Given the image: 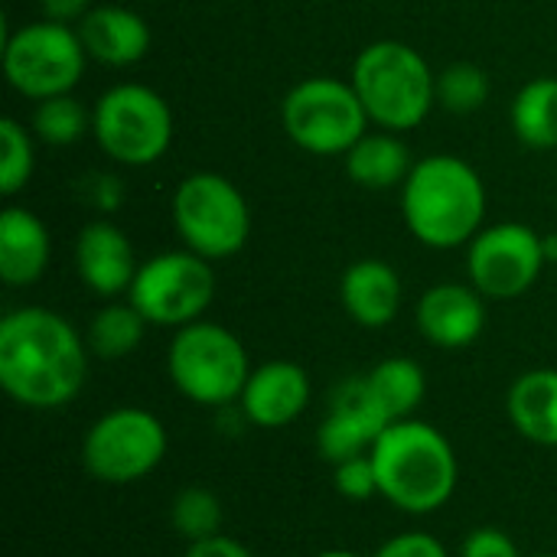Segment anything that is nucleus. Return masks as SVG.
Masks as SVG:
<instances>
[{"mask_svg":"<svg viewBox=\"0 0 557 557\" xmlns=\"http://www.w3.org/2000/svg\"><path fill=\"white\" fill-rule=\"evenodd\" d=\"M372 557H450V552L431 532H401L382 542Z\"/></svg>","mask_w":557,"mask_h":557,"instance_id":"obj_32","label":"nucleus"},{"mask_svg":"<svg viewBox=\"0 0 557 557\" xmlns=\"http://www.w3.org/2000/svg\"><path fill=\"white\" fill-rule=\"evenodd\" d=\"M170 219L180 245L212 264L235 258L251 238V206L245 193L215 170H196L176 183Z\"/></svg>","mask_w":557,"mask_h":557,"instance_id":"obj_6","label":"nucleus"},{"mask_svg":"<svg viewBox=\"0 0 557 557\" xmlns=\"http://www.w3.org/2000/svg\"><path fill=\"white\" fill-rule=\"evenodd\" d=\"M95 3L91 0H39V13L52 23H65V26H78L88 10Z\"/></svg>","mask_w":557,"mask_h":557,"instance_id":"obj_34","label":"nucleus"},{"mask_svg":"<svg viewBox=\"0 0 557 557\" xmlns=\"http://www.w3.org/2000/svg\"><path fill=\"white\" fill-rule=\"evenodd\" d=\"M366 385L375 395V401L382 405V411L395 421L414 418V411L421 408L424 395H428V375L421 369L418 359L408 356H388L382 362H375L366 372Z\"/></svg>","mask_w":557,"mask_h":557,"instance_id":"obj_23","label":"nucleus"},{"mask_svg":"<svg viewBox=\"0 0 557 557\" xmlns=\"http://www.w3.org/2000/svg\"><path fill=\"white\" fill-rule=\"evenodd\" d=\"M509 424L539 447H557V369L522 372L506 395Z\"/></svg>","mask_w":557,"mask_h":557,"instance_id":"obj_21","label":"nucleus"},{"mask_svg":"<svg viewBox=\"0 0 557 557\" xmlns=\"http://www.w3.org/2000/svg\"><path fill=\"white\" fill-rule=\"evenodd\" d=\"M346 176L369 193L401 189L408 173L414 170L411 150L395 131H366L343 157Z\"/></svg>","mask_w":557,"mask_h":557,"instance_id":"obj_20","label":"nucleus"},{"mask_svg":"<svg viewBox=\"0 0 557 557\" xmlns=\"http://www.w3.org/2000/svg\"><path fill=\"white\" fill-rule=\"evenodd\" d=\"M457 557H522V552L509 532H503L496 525H480V529L467 532Z\"/></svg>","mask_w":557,"mask_h":557,"instance_id":"obj_31","label":"nucleus"},{"mask_svg":"<svg viewBox=\"0 0 557 557\" xmlns=\"http://www.w3.org/2000/svg\"><path fill=\"white\" fill-rule=\"evenodd\" d=\"M313 557H362V555H356V552H346V548H330V552H320V555H313Z\"/></svg>","mask_w":557,"mask_h":557,"instance_id":"obj_36","label":"nucleus"},{"mask_svg":"<svg viewBox=\"0 0 557 557\" xmlns=\"http://www.w3.org/2000/svg\"><path fill=\"white\" fill-rule=\"evenodd\" d=\"M281 127L304 153L346 157V150L372 127V121L349 78L310 75L284 95Z\"/></svg>","mask_w":557,"mask_h":557,"instance_id":"obj_9","label":"nucleus"},{"mask_svg":"<svg viewBox=\"0 0 557 557\" xmlns=\"http://www.w3.org/2000/svg\"><path fill=\"white\" fill-rule=\"evenodd\" d=\"M405 300L401 274L382 258H359L339 277V304L362 330H385L395 323Z\"/></svg>","mask_w":557,"mask_h":557,"instance_id":"obj_18","label":"nucleus"},{"mask_svg":"<svg viewBox=\"0 0 557 557\" xmlns=\"http://www.w3.org/2000/svg\"><path fill=\"white\" fill-rule=\"evenodd\" d=\"M166 375L186 401L199 408H228L242 398L251 359L228 326L196 320L173 330L166 346Z\"/></svg>","mask_w":557,"mask_h":557,"instance_id":"obj_5","label":"nucleus"},{"mask_svg":"<svg viewBox=\"0 0 557 557\" xmlns=\"http://www.w3.org/2000/svg\"><path fill=\"white\" fill-rule=\"evenodd\" d=\"M127 300L144 313L150 326L180 330L196 320H206L215 300L212 261L199 258L189 248L160 251L140 261Z\"/></svg>","mask_w":557,"mask_h":557,"instance_id":"obj_11","label":"nucleus"},{"mask_svg":"<svg viewBox=\"0 0 557 557\" xmlns=\"http://www.w3.org/2000/svg\"><path fill=\"white\" fill-rule=\"evenodd\" d=\"M85 336L49 307H16L0 320V388L26 411H59L88 379Z\"/></svg>","mask_w":557,"mask_h":557,"instance_id":"obj_1","label":"nucleus"},{"mask_svg":"<svg viewBox=\"0 0 557 557\" xmlns=\"http://www.w3.org/2000/svg\"><path fill=\"white\" fill-rule=\"evenodd\" d=\"M401 193V219L411 238L431 251L467 248L486 219V183L480 170L457 153H428L414 160Z\"/></svg>","mask_w":557,"mask_h":557,"instance_id":"obj_2","label":"nucleus"},{"mask_svg":"<svg viewBox=\"0 0 557 557\" xmlns=\"http://www.w3.org/2000/svg\"><path fill=\"white\" fill-rule=\"evenodd\" d=\"M535 557H557V555H535Z\"/></svg>","mask_w":557,"mask_h":557,"instance_id":"obj_37","label":"nucleus"},{"mask_svg":"<svg viewBox=\"0 0 557 557\" xmlns=\"http://www.w3.org/2000/svg\"><path fill=\"white\" fill-rule=\"evenodd\" d=\"M379 496L408 516H434L460 483V460L447 434L421 418H405L385 428L372 447Z\"/></svg>","mask_w":557,"mask_h":557,"instance_id":"obj_3","label":"nucleus"},{"mask_svg":"<svg viewBox=\"0 0 557 557\" xmlns=\"http://www.w3.org/2000/svg\"><path fill=\"white\" fill-rule=\"evenodd\" d=\"M385 428H392V418L369 392L366 375H352L336 388L333 405L317 428V450L330 467H336L343 460L372 454Z\"/></svg>","mask_w":557,"mask_h":557,"instance_id":"obj_13","label":"nucleus"},{"mask_svg":"<svg viewBox=\"0 0 557 557\" xmlns=\"http://www.w3.org/2000/svg\"><path fill=\"white\" fill-rule=\"evenodd\" d=\"M137 251L121 225L111 219H91L75 238V271L78 281L101 300L127 297L137 277Z\"/></svg>","mask_w":557,"mask_h":557,"instance_id":"obj_14","label":"nucleus"},{"mask_svg":"<svg viewBox=\"0 0 557 557\" xmlns=\"http://www.w3.org/2000/svg\"><path fill=\"white\" fill-rule=\"evenodd\" d=\"M78 189H82V199L98 212V219L114 215L127 199L124 180L114 173H88L85 180H78Z\"/></svg>","mask_w":557,"mask_h":557,"instance_id":"obj_30","label":"nucleus"},{"mask_svg":"<svg viewBox=\"0 0 557 557\" xmlns=\"http://www.w3.org/2000/svg\"><path fill=\"white\" fill-rule=\"evenodd\" d=\"M173 127L170 101L140 82L111 85L91 104V137L117 166L144 170L163 160L173 144Z\"/></svg>","mask_w":557,"mask_h":557,"instance_id":"obj_7","label":"nucleus"},{"mask_svg":"<svg viewBox=\"0 0 557 557\" xmlns=\"http://www.w3.org/2000/svg\"><path fill=\"white\" fill-rule=\"evenodd\" d=\"M88 52L75 26L46 16L3 33V75L7 85L36 101L72 95L88 69Z\"/></svg>","mask_w":557,"mask_h":557,"instance_id":"obj_8","label":"nucleus"},{"mask_svg":"<svg viewBox=\"0 0 557 557\" xmlns=\"http://www.w3.org/2000/svg\"><path fill=\"white\" fill-rule=\"evenodd\" d=\"M418 333L437 349H467L486 330V297L467 281L431 284L414 310Z\"/></svg>","mask_w":557,"mask_h":557,"instance_id":"obj_16","label":"nucleus"},{"mask_svg":"<svg viewBox=\"0 0 557 557\" xmlns=\"http://www.w3.org/2000/svg\"><path fill=\"white\" fill-rule=\"evenodd\" d=\"M147 320L144 313L124 297V300H104L91 320H88V330H85V343H88V352L104 359V362H117V359H127L131 352L140 349L144 336H147Z\"/></svg>","mask_w":557,"mask_h":557,"instance_id":"obj_24","label":"nucleus"},{"mask_svg":"<svg viewBox=\"0 0 557 557\" xmlns=\"http://www.w3.org/2000/svg\"><path fill=\"white\" fill-rule=\"evenodd\" d=\"M333 486L349 503L375 499L379 496V473H375L372 454H362V457H352V460L336 463L333 467Z\"/></svg>","mask_w":557,"mask_h":557,"instance_id":"obj_29","label":"nucleus"},{"mask_svg":"<svg viewBox=\"0 0 557 557\" xmlns=\"http://www.w3.org/2000/svg\"><path fill=\"white\" fill-rule=\"evenodd\" d=\"M222 522H225L222 499L206 486H186L170 503V525L186 545L219 535Z\"/></svg>","mask_w":557,"mask_h":557,"instance_id":"obj_26","label":"nucleus"},{"mask_svg":"<svg viewBox=\"0 0 557 557\" xmlns=\"http://www.w3.org/2000/svg\"><path fill=\"white\" fill-rule=\"evenodd\" d=\"M490 72L476 62H450L444 72H437V104L450 114H476L490 104Z\"/></svg>","mask_w":557,"mask_h":557,"instance_id":"obj_27","label":"nucleus"},{"mask_svg":"<svg viewBox=\"0 0 557 557\" xmlns=\"http://www.w3.org/2000/svg\"><path fill=\"white\" fill-rule=\"evenodd\" d=\"M75 29L82 36L88 59L108 69H131L144 62V55L153 46L150 23L137 10L121 7V3L91 7L88 16Z\"/></svg>","mask_w":557,"mask_h":557,"instance_id":"obj_17","label":"nucleus"},{"mask_svg":"<svg viewBox=\"0 0 557 557\" xmlns=\"http://www.w3.org/2000/svg\"><path fill=\"white\" fill-rule=\"evenodd\" d=\"M310 395L313 385L304 366L290 359H271L251 369L238 398V411L251 428L277 431L294 424L310 408Z\"/></svg>","mask_w":557,"mask_h":557,"instance_id":"obj_15","label":"nucleus"},{"mask_svg":"<svg viewBox=\"0 0 557 557\" xmlns=\"http://www.w3.org/2000/svg\"><path fill=\"white\" fill-rule=\"evenodd\" d=\"M349 82L379 131H414L437 108V72L401 39H375L359 49Z\"/></svg>","mask_w":557,"mask_h":557,"instance_id":"obj_4","label":"nucleus"},{"mask_svg":"<svg viewBox=\"0 0 557 557\" xmlns=\"http://www.w3.org/2000/svg\"><path fill=\"white\" fill-rule=\"evenodd\" d=\"M183 557H255V552L248 545H242L238 539L232 535H212V539H202V542H193L186 545Z\"/></svg>","mask_w":557,"mask_h":557,"instance_id":"obj_33","label":"nucleus"},{"mask_svg":"<svg viewBox=\"0 0 557 557\" xmlns=\"http://www.w3.org/2000/svg\"><path fill=\"white\" fill-rule=\"evenodd\" d=\"M545 268L542 232L525 222L483 225L467 245V277L486 300H516L529 294Z\"/></svg>","mask_w":557,"mask_h":557,"instance_id":"obj_12","label":"nucleus"},{"mask_svg":"<svg viewBox=\"0 0 557 557\" xmlns=\"http://www.w3.org/2000/svg\"><path fill=\"white\" fill-rule=\"evenodd\" d=\"M52 258L49 225L26 206L0 212V281L7 287H33Z\"/></svg>","mask_w":557,"mask_h":557,"instance_id":"obj_19","label":"nucleus"},{"mask_svg":"<svg viewBox=\"0 0 557 557\" xmlns=\"http://www.w3.org/2000/svg\"><path fill=\"white\" fill-rule=\"evenodd\" d=\"M163 421L137 405H121L91 421L82 441V467L108 486H131L150 476L166 457Z\"/></svg>","mask_w":557,"mask_h":557,"instance_id":"obj_10","label":"nucleus"},{"mask_svg":"<svg viewBox=\"0 0 557 557\" xmlns=\"http://www.w3.org/2000/svg\"><path fill=\"white\" fill-rule=\"evenodd\" d=\"M29 131L46 147H72L91 134V108H85L75 95H55L36 101Z\"/></svg>","mask_w":557,"mask_h":557,"instance_id":"obj_25","label":"nucleus"},{"mask_svg":"<svg viewBox=\"0 0 557 557\" xmlns=\"http://www.w3.org/2000/svg\"><path fill=\"white\" fill-rule=\"evenodd\" d=\"M36 134L16 117L0 121V193L13 199L36 173Z\"/></svg>","mask_w":557,"mask_h":557,"instance_id":"obj_28","label":"nucleus"},{"mask_svg":"<svg viewBox=\"0 0 557 557\" xmlns=\"http://www.w3.org/2000/svg\"><path fill=\"white\" fill-rule=\"evenodd\" d=\"M542 242H545V258H548V264H557V232L542 235Z\"/></svg>","mask_w":557,"mask_h":557,"instance_id":"obj_35","label":"nucleus"},{"mask_svg":"<svg viewBox=\"0 0 557 557\" xmlns=\"http://www.w3.org/2000/svg\"><path fill=\"white\" fill-rule=\"evenodd\" d=\"M509 127L519 144L529 150H555L557 147V75L529 78L512 104H509Z\"/></svg>","mask_w":557,"mask_h":557,"instance_id":"obj_22","label":"nucleus"}]
</instances>
